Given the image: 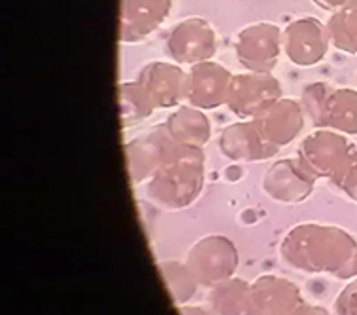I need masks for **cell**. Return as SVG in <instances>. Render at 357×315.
<instances>
[{
  "instance_id": "obj_11",
  "label": "cell",
  "mask_w": 357,
  "mask_h": 315,
  "mask_svg": "<svg viewBox=\"0 0 357 315\" xmlns=\"http://www.w3.org/2000/svg\"><path fill=\"white\" fill-rule=\"evenodd\" d=\"M232 72L217 61H204L186 70V105L199 110H213L227 105Z\"/></svg>"
},
{
  "instance_id": "obj_23",
  "label": "cell",
  "mask_w": 357,
  "mask_h": 315,
  "mask_svg": "<svg viewBox=\"0 0 357 315\" xmlns=\"http://www.w3.org/2000/svg\"><path fill=\"white\" fill-rule=\"evenodd\" d=\"M335 183L342 186L346 192H350L357 199V158H348V162L344 164L340 173L335 177Z\"/></svg>"
},
{
  "instance_id": "obj_4",
  "label": "cell",
  "mask_w": 357,
  "mask_h": 315,
  "mask_svg": "<svg viewBox=\"0 0 357 315\" xmlns=\"http://www.w3.org/2000/svg\"><path fill=\"white\" fill-rule=\"evenodd\" d=\"M236 59L251 72H272L283 54V29L270 21L243 27L234 42Z\"/></svg>"
},
{
  "instance_id": "obj_5",
  "label": "cell",
  "mask_w": 357,
  "mask_h": 315,
  "mask_svg": "<svg viewBox=\"0 0 357 315\" xmlns=\"http://www.w3.org/2000/svg\"><path fill=\"white\" fill-rule=\"evenodd\" d=\"M282 97V84L272 72L245 70L232 76L227 107L240 120H255Z\"/></svg>"
},
{
  "instance_id": "obj_6",
  "label": "cell",
  "mask_w": 357,
  "mask_h": 315,
  "mask_svg": "<svg viewBox=\"0 0 357 315\" xmlns=\"http://www.w3.org/2000/svg\"><path fill=\"white\" fill-rule=\"evenodd\" d=\"M165 52L181 67L211 61L217 54V33L204 17H186L169 31Z\"/></svg>"
},
{
  "instance_id": "obj_12",
  "label": "cell",
  "mask_w": 357,
  "mask_h": 315,
  "mask_svg": "<svg viewBox=\"0 0 357 315\" xmlns=\"http://www.w3.org/2000/svg\"><path fill=\"white\" fill-rule=\"evenodd\" d=\"M219 151L232 162L253 164L274 158L280 148L268 143L255 120H238L220 131Z\"/></svg>"
},
{
  "instance_id": "obj_24",
  "label": "cell",
  "mask_w": 357,
  "mask_h": 315,
  "mask_svg": "<svg viewBox=\"0 0 357 315\" xmlns=\"http://www.w3.org/2000/svg\"><path fill=\"white\" fill-rule=\"evenodd\" d=\"M338 309L342 315H357V285L344 291L338 300Z\"/></svg>"
},
{
  "instance_id": "obj_2",
  "label": "cell",
  "mask_w": 357,
  "mask_h": 315,
  "mask_svg": "<svg viewBox=\"0 0 357 315\" xmlns=\"http://www.w3.org/2000/svg\"><path fill=\"white\" fill-rule=\"evenodd\" d=\"M202 148L172 143L165 164L146 183V196L164 209H185L202 194L206 180Z\"/></svg>"
},
{
  "instance_id": "obj_9",
  "label": "cell",
  "mask_w": 357,
  "mask_h": 315,
  "mask_svg": "<svg viewBox=\"0 0 357 315\" xmlns=\"http://www.w3.org/2000/svg\"><path fill=\"white\" fill-rule=\"evenodd\" d=\"M172 143L164 123L139 133L137 137L126 143V165L133 185H146L160 171V167L167 160Z\"/></svg>"
},
{
  "instance_id": "obj_21",
  "label": "cell",
  "mask_w": 357,
  "mask_h": 315,
  "mask_svg": "<svg viewBox=\"0 0 357 315\" xmlns=\"http://www.w3.org/2000/svg\"><path fill=\"white\" fill-rule=\"evenodd\" d=\"M331 44L340 52L357 55V4L333 14L327 21Z\"/></svg>"
},
{
  "instance_id": "obj_16",
  "label": "cell",
  "mask_w": 357,
  "mask_h": 315,
  "mask_svg": "<svg viewBox=\"0 0 357 315\" xmlns=\"http://www.w3.org/2000/svg\"><path fill=\"white\" fill-rule=\"evenodd\" d=\"M303 304L301 291L278 275H262L249 285L248 315H291Z\"/></svg>"
},
{
  "instance_id": "obj_22",
  "label": "cell",
  "mask_w": 357,
  "mask_h": 315,
  "mask_svg": "<svg viewBox=\"0 0 357 315\" xmlns=\"http://www.w3.org/2000/svg\"><path fill=\"white\" fill-rule=\"evenodd\" d=\"M160 272H162V277H164L175 304L181 306L186 300H190V296L194 295V291L198 287V281L190 272V268L186 264H181V262L169 261L160 264Z\"/></svg>"
},
{
  "instance_id": "obj_19",
  "label": "cell",
  "mask_w": 357,
  "mask_h": 315,
  "mask_svg": "<svg viewBox=\"0 0 357 315\" xmlns=\"http://www.w3.org/2000/svg\"><path fill=\"white\" fill-rule=\"evenodd\" d=\"M118 105H120V122L126 130L144 122L158 110L149 91L137 80H126L118 84Z\"/></svg>"
},
{
  "instance_id": "obj_18",
  "label": "cell",
  "mask_w": 357,
  "mask_h": 315,
  "mask_svg": "<svg viewBox=\"0 0 357 315\" xmlns=\"http://www.w3.org/2000/svg\"><path fill=\"white\" fill-rule=\"evenodd\" d=\"M167 135L173 143L204 148L211 139V120L206 110H199L192 105H181L173 110L164 122Z\"/></svg>"
},
{
  "instance_id": "obj_27",
  "label": "cell",
  "mask_w": 357,
  "mask_h": 315,
  "mask_svg": "<svg viewBox=\"0 0 357 315\" xmlns=\"http://www.w3.org/2000/svg\"><path fill=\"white\" fill-rule=\"evenodd\" d=\"M178 314L181 315H209L202 308H181L178 309Z\"/></svg>"
},
{
  "instance_id": "obj_7",
  "label": "cell",
  "mask_w": 357,
  "mask_h": 315,
  "mask_svg": "<svg viewBox=\"0 0 357 315\" xmlns=\"http://www.w3.org/2000/svg\"><path fill=\"white\" fill-rule=\"evenodd\" d=\"M186 266L190 268L198 283L215 287L230 279L238 266V253L232 241L225 236H207L188 251Z\"/></svg>"
},
{
  "instance_id": "obj_13",
  "label": "cell",
  "mask_w": 357,
  "mask_h": 315,
  "mask_svg": "<svg viewBox=\"0 0 357 315\" xmlns=\"http://www.w3.org/2000/svg\"><path fill=\"white\" fill-rule=\"evenodd\" d=\"M173 0H122L118 38L122 44L146 40L172 14Z\"/></svg>"
},
{
  "instance_id": "obj_10",
  "label": "cell",
  "mask_w": 357,
  "mask_h": 315,
  "mask_svg": "<svg viewBox=\"0 0 357 315\" xmlns=\"http://www.w3.org/2000/svg\"><path fill=\"white\" fill-rule=\"evenodd\" d=\"M296 158L312 177L335 178L348 162L350 148L342 135L331 130H317L303 139Z\"/></svg>"
},
{
  "instance_id": "obj_15",
  "label": "cell",
  "mask_w": 357,
  "mask_h": 315,
  "mask_svg": "<svg viewBox=\"0 0 357 315\" xmlns=\"http://www.w3.org/2000/svg\"><path fill=\"white\" fill-rule=\"evenodd\" d=\"M137 82L149 91L156 109H177L185 101L186 70L177 63H146L139 70Z\"/></svg>"
},
{
  "instance_id": "obj_3",
  "label": "cell",
  "mask_w": 357,
  "mask_h": 315,
  "mask_svg": "<svg viewBox=\"0 0 357 315\" xmlns=\"http://www.w3.org/2000/svg\"><path fill=\"white\" fill-rule=\"evenodd\" d=\"M304 114L316 128L357 133V91L331 89L323 84H312L303 93Z\"/></svg>"
},
{
  "instance_id": "obj_25",
  "label": "cell",
  "mask_w": 357,
  "mask_h": 315,
  "mask_svg": "<svg viewBox=\"0 0 357 315\" xmlns=\"http://www.w3.org/2000/svg\"><path fill=\"white\" fill-rule=\"evenodd\" d=\"M312 2L325 12H331V14H337L340 10H346V8L357 4V0H312Z\"/></svg>"
},
{
  "instance_id": "obj_8",
  "label": "cell",
  "mask_w": 357,
  "mask_h": 315,
  "mask_svg": "<svg viewBox=\"0 0 357 315\" xmlns=\"http://www.w3.org/2000/svg\"><path fill=\"white\" fill-rule=\"evenodd\" d=\"M329 46L327 25L312 15L296 17L283 29V54L296 67L306 69L321 63L329 52Z\"/></svg>"
},
{
  "instance_id": "obj_20",
  "label": "cell",
  "mask_w": 357,
  "mask_h": 315,
  "mask_svg": "<svg viewBox=\"0 0 357 315\" xmlns=\"http://www.w3.org/2000/svg\"><path fill=\"white\" fill-rule=\"evenodd\" d=\"M249 283L236 277L215 285L211 304L219 315H248Z\"/></svg>"
},
{
  "instance_id": "obj_17",
  "label": "cell",
  "mask_w": 357,
  "mask_h": 315,
  "mask_svg": "<svg viewBox=\"0 0 357 315\" xmlns=\"http://www.w3.org/2000/svg\"><path fill=\"white\" fill-rule=\"evenodd\" d=\"M259 130L268 143L278 148L293 143L304 128L303 103L291 97L278 99L272 107H268L261 116L255 118Z\"/></svg>"
},
{
  "instance_id": "obj_14",
  "label": "cell",
  "mask_w": 357,
  "mask_h": 315,
  "mask_svg": "<svg viewBox=\"0 0 357 315\" xmlns=\"http://www.w3.org/2000/svg\"><path fill=\"white\" fill-rule=\"evenodd\" d=\"M316 177H312L298 158H283L270 165L262 177V190L275 201L298 203L312 194Z\"/></svg>"
},
{
  "instance_id": "obj_26",
  "label": "cell",
  "mask_w": 357,
  "mask_h": 315,
  "mask_svg": "<svg viewBox=\"0 0 357 315\" xmlns=\"http://www.w3.org/2000/svg\"><path fill=\"white\" fill-rule=\"evenodd\" d=\"M291 315H329L323 308H316V306H308V304H298Z\"/></svg>"
},
{
  "instance_id": "obj_1",
  "label": "cell",
  "mask_w": 357,
  "mask_h": 315,
  "mask_svg": "<svg viewBox=\"0 0 357 315\" xmlns=\"http://www.w3.org/2000/svg\"><path fill=\"white\" fill-rule=\"evenodd\" d=\"M282 256L304 272H354L356 245L344 232L319 224H298L289 230L282 243Z\"/></svg>"
}]
</instances>
